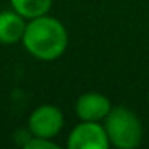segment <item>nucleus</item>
<instances>
[{
  "instance_id": "f03ea898",
  "label": "nucleus",
  "mask_w": 149,
  "mask_h": 149,
  "mask_svg": "<svg viewBox=\"0 0 149 149\" xmlns=\"http://www.w3.org/2000/svg\"><path fill=\"white\" fill-rule=\"evenodd\" d=\"M103 125L109 143L119 149H135L143 139V123L128 107H112L104 117Z\"/></svg>"
},
{
  "instance_id": "7ed1b4c3",
  "label": "nucleus",
  "mask_w": 149,
  "mask_h": 149,
  "mask_svg": "<svg viewBox=\"0 0 149 149\" xmlns=\"http://www.w3.org/2000/svg\"><path fill=\"white\" fill-rule=\"evenodd\" d=\"M27 127L32 136L42 138H55L64 127V116L58 106L42 104L31 112Z\"/></svg>"
},
{
  "instance_id": "39448f33",
  "label": "nucleus",
  "mask_w": 149,
  "mask_h": 149,
  "mask_svg": "<svg viewBox=\"0 0 149 149\" xmlns=\"http://www.w3.org/2000/svg\"><path fill=\"white\" fill-rule=\"evenodd\" d=\"M112 109L109 98L98 91H88L77 98L75 101V116L80 120H91L100 122Z\"/></svg>"
},
{
  "instance_id": "6e6552de",
  "label": "nucleus",
  "mask_w": 149,
  "mask_h": 149,
  "mask_svg": "<svg viewBox=\"0 0 149 149\" xmlns=\"http://www.w3.org/2000/svg\"><path fill=\"white\" fill-rule=\"evenodd\" d=\"M24 149H59V146L52 138H42V136H32L24 143Z\"/></svg>"
},
{
  "instance_id": "20e7f679",
  "label": "nucleus",
  "mask_w": 149,
  "mask_h": 149,
  "mask_svg": "<svg viewBox=\"0 0 149 149\" xmlns=\"http://www.w3.org/2000/svg\"><path fill=\"white\" fill-rule=\"evenodd\" d=\"M109 144L104 125L91 120H80L68 136L69 149H107Z\"/></svg>"
},
{
  "instance_id": "0eeeda50",
  "label": "nucleus",
  "mask_w": 149,
  "mask_h": 149,
  "mask_svg": "<svg viewBox=\"0 0 149 149\" xmlns=\"http://www.w3.org/2000/svg\"><path fill=\"white\" fill-rule=\"evenodd\" d=\"M10 5L15 11L24 16L27 21L34 18L48 15L53 5V0H10Z\"/></svg>"
},
{
  "instance_id": "423d86ee",
  "label": "nucleus",
  "mask_w": 149,
  "mask_h": 149,
  "mask_svg": "<svg viewBox=\"0 0 149 149\" xmlns=\"http://www.w3.org/2000/svg\"><path fill=\"white\" fill-rule=\"evenodd\" d=\"M26 18L21 16L13 8L0 11V43L13 45L21 42L26 31Z\"/></svg>"
},
{
  "instance_id": "f257e3e1",
  "label": "nucleus",
  "mask_w": 149,
  "mask_h": 149,
  "mask_svg": "<svg viewBox=\"0 0 149 149\" xmlns=\"http://www.w3.org/2000/svg\"><path fill=\"white\" fill-rule=\"evenodd\" d=\"M21 42L26 52L36 59L55 61L66 52L69 36L58 18L43 15L27 21Z\"/></svg>"
},
{
  "instance_id": "1a4fd4ad",
  "label": "nucleus",
  "mask_w": 149,
  "mask_h": 149,
  "mask_svg": "<svg viewBox=\"0 0 149 149\" xmlns=\"http://www.w3.org/2000/svg\"><path fill=\"white\" fill-rule=\"evenodd\" d=\"M148 101H149V95H148Z\"/></svg>"
}]
</instances>
